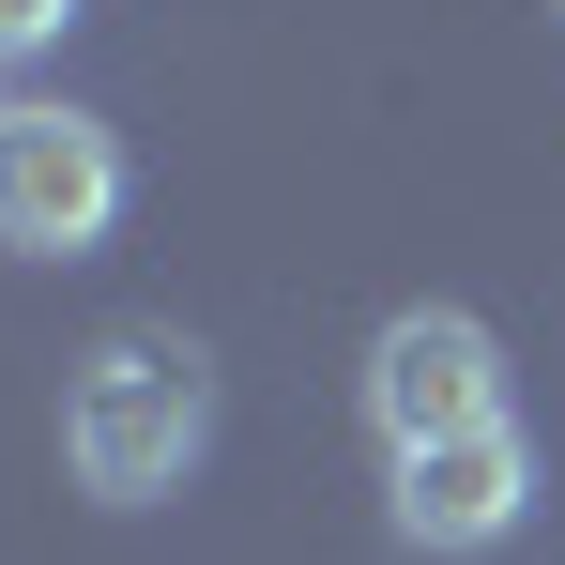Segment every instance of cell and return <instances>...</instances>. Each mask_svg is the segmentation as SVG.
<instances>
[{
    "instance_id": "cell-1",
    "label": "cell",
    "mask_w": 565,
    "mask_h": 565,
    "mask_svg": "<svg viewBox=\"0 0 565 565\" xmlns=\"http://www.w3.org/2000/svg\"><path fill=\"white\" fill-rule=\"evenodd\" d=\"M199 444H214V367H199V337H107V352H77V382H62V473L93 489V504H169L199 473Z\"/></svg>"
},
{
    "instance_id": "cell-4",
    "label": "cell",
    "mask_w": 565,
    "mask_h": 565,
    "mask_svg": "<svg viewBox=\"0 0 565 565\" xmlns=\"http://www.w3.org/2000/svg\"><path fill=\"white\" fill-rule=\"evenodd\" d=\"M520 504H535V444H520V413H504V428H473V444L397 459V489H382L397 551H504V535H520Z\"/></svg>"
},
{
    "instance_id": "cell-2",
    "label": "cell",
    "mask_w": 565,
    "mask_h": 565,
    "mask_svg": "<svg viewBox=\"0 0 565 565\" xmlns=\"http://www.w3.org/2000/svg\"><path fill=\"white\" fill-rule=\"evenodd\" d=\"M107 230H122V138L93 107L15 93L0 107V245L15 260H93Z\"/></svg>"
},
{
    "instance_id": "cell-3",
    "label": "cell",
    "mask_w": 565,
    "mask_h": 565,
    "mask_svg": "<svg viewBox=\"0 0 565 565\" xmlns=\"http://www.w3.org/2000/svg\"><path fill=\"white\" fill-rule=\"evenodd\" d=\"M367 428H382V459H428V444L504 428V337L473 306H397L367 337Z\"/></svg>"
},
{
    "instance_id": "cell-6",
    "label": "cell",
    "mask_w": 565,
    "mask_h": 565,
    "mask_svg": "<svg viewBox=\"0 0 565 565\" xmlns=\"http://www.w3.org/2000/svg\"><path fill=\"white\" fill-rule=\"evenodd\" d=\"M0 107H15V93H0Z\"/></svg>"
},
{
    "instance_id": "cell-5",
    "label": "cell",
    "mask_w": 565,
    "mask_h": 565,
    "mask_svg": "<svg viewBox=\"0 0 565 565\" xmlns=\"http://www.w3.org/2000/svg\"><path fill=\"white\" fill-rule=\"evenodd\" d=\"M62 15H77V0H0V62H31V46H62Z\"/></svg>"
}]
</instances>
